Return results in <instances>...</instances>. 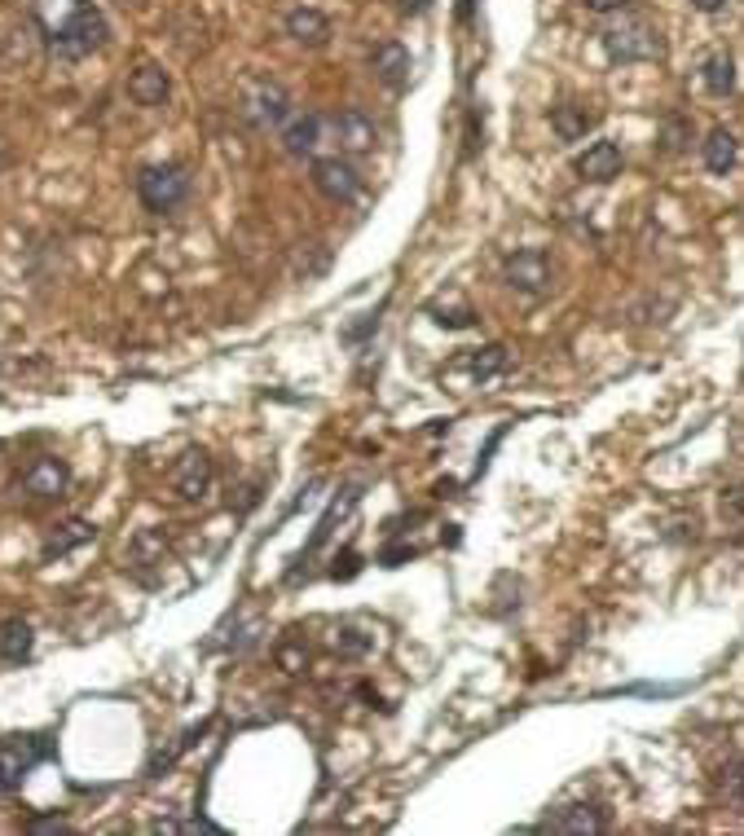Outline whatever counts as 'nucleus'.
Returning <instances> with one entry per match:
<instances>
[{
    "label": "nucleus",
    "mask_w": 744,
    "mask_h": 836,
    "mask_svg": "<svg viewBox=\"0 0 744 836\" xmlns=\"http://www.w3.org/2000/svg\"><path fill=\"white\" fill-rule=\"evenodd\" d=\"M331 647H336V656H366V652H371V639L358 634V630H340Z\"/></svg>",
    "instance_id": "nucleus-25"
},
{
    "label": "nucleus",
    "mask_w": 744,
    "mask_h": 836,
    "mask_svg": "<svg viewBox=\"0 0 744 836\" xmlns=\"http://www.w3.org/2000/svg\"><path fill=\"white\" fill-rule=\"evenodd\" d=\"M701 150H705V168L714 176H727L736 168V159H741V141H736L732 128H710V137H705Z\"/></svg>",
    "instance_id": "nucleus-17"
},
{
    "label": "nucleus",
    "mask_w": 744,
    "mask_h": 836,
    "mask_svg": "<svg viewBox=\"0 0 744 836\" xmlns=\"http://www.w3.org/2000/svg\"><path fill=\"white\" fill-rule=\"evenodd\" d=\"M137 194L146 203V212L163 216V212H177L185 199H190V172L181 163H163V168H146L137 176Z\"/></svg>",
    "instance_id": "nucleus-4"
},
{
    "label": "nucleus",
    "mask_w": 744,
    "mask_h": 836,
    "mask_svg": "<svg viewBox=\"0 0 744 836\" xmlns=\"http://www.w3.org/2000/svg\"><path fill=\"white\" fill-rule=\"evenodd\" d=\"M44 758H49L44 736H9V740H0V797L13 793Z\"/></svg>",
    "instance_id": "nucleus-5"
},
{
    "label": "nucleus",
    "mask_w": 744,
    "mask_h": 836,
    "mask_svg": "<svg viewBox=\"0 0 744 836\" xmlns=\"http://www.w3.org/2000/svg\"><path fill=\"white\" fill-rule=\"evenodd\" d=\"M396 9H401V13H410V9L418 13V9H423V0H396Z\"/></svg>",
    "instance_id": "nucleus-31"
},
{
    "label": "nucleus",
    "mask_w": 744,
    "mask_h": 836,
    "mask_svg": "<svg viewBox=\"0 0 744 836\" xmlns=\"http://www.w3.org/2000/svg\"><path fill=\"white\" fill-rule=\"evenodd\" d=\"M243 115L252 128L269 132V128H283L291 119V93L278 84V79H247L243 84Z\"/></svg>",
    "instance_id": "nucleus-3"
},
{
    "label": "nucleus",
    "mask_w": 744,
    "mask_h": 836,
    "mask_svg": "<svg viewBox=\"0 0 744 836\" xmlns=\"http://www.w3.org/2000/svg\"><path fill=\"white\" fill-rule=\"evenodd\" d=\"M463 366H467V375H471V379H480V384H485V379H493V375H502V371H507V349L489 344V349L471 353Z\"/></svg>",
    "instance_id": "nucleus-23"
},
{
    "label": "nucleus",
    "mask_w": 744,
    "mask_h": 836,
    "mask_svg": "<svg viewBox=\"0 0 744 836\" xmlns=\"http://www.w3.org/2000/svg\"><path fill=\"white\" fill-rule=\"evenodd\" d=\"M502 282H507L511 291L529 296V300H542V296L555 287V265H551L546 251H516V256H507V265H502Z\"/></svg>",
    "instance_id": "nucleus-6"
},
{
    "label": "nucleus",
    "mask_w": 744,
    "mask_h": 836,
    "mask_svg": "<svg viewBox=\"0 0 744 836\" xmlns=\"http://www.w3.org/2000/svg\"><path fill=\"white\" fill-rule=\"evenodd\" d=\"M66 484H71V471H66L62 458H35V462L22 471V493L35 497V502H53V497H62Z\"/></svg>",
    "instance_id": "nucleus-9"
},
{
    "label": "nucleus",
    "mask_w": 744,
    "mask_h": 836,
    "mask_svg": "<svg viewBox=\"0 0 744 836\" xmlns=\"http://www.w3.org/2000/svg\"><path fill=\"white\" fill-rule=\"evenodd\" d=\"M163 555H168V537L159 533V528H141L137 537H132V546H128V564H163Z\"/></svg>",
    "instance_id": "nucleus-22"
},
{
    "label": "nucleus",
    "mask_w": 744,
    "mask_h": 836,
    "mask_svg": "<svg viewBox=\"0 0 744 836\" xmlns=\"http://www.w3.org/2000/svg\"><path fill=\"white\" fill-rule=\"evenodd\" d=\"M604 49H608V57L621 62V66H630V62H657V57L666 53L661 31H657L644 13H621V18H613V22L604 26Z\"/></svg>",
    "instance_id": "nucleus-2"
},
{
    "label": "nucleus",
    "mask_w": 744,
    "mask_h": 836,
    "mask_svg": "<svg viewBox=\"0 0 744 836\" xmlns=\"http://www.w3.org/2000/svg\"><path fill=\"white\" fill-rule=\"evenodd\" d=\"M31 22L57 57H88L106 44V18L88 0H35Z\"/></svg>",
    "instance_id": "nucleus-1"
},
{
    "label": "nucleus",
    "mask_w": 744,
    "mask_h": 836,
    "mask_svg": "<svg viewBox=\"0 0 744 836\" xmlns=\"http://www.w3.org/2000/svg\"><path fill=\"white\" fill-rule=\"evenodd\" d=\"M318 141H322V119L309 110V115H291L287 124H283V150L291 154V159H309L313 150H318Z\"/></svg>",
    "instance_id": "nucleus-14"
},
{
    "label": "nucleus",
    "mask_w": 744,
    "mask_h": 836,
    "mask_svg": "<svg viewBox=\"0 0 744 836\" xmlns=\"http://www.w3.org/2000/svg\"><path fill=\"white\" fill-rule=\"evenodd\" d=\"M4 163H9V150H4V141H0V168H4Z\"/></svg>",
    "instance_id": "nucleus-32"
},
{
    "label": "nucleus",
    "mask_w": 744,
    "mask_h": 836,
    "mask_svg": "<svg viewBox=\"0 0 744 836\" xmlns=\"http://www.w3.org/2000/svg\"><path fill=\"white\" fill-rule=\"evenodd\" d=\"M212 458L203 453V449H190L177 467H172V489H177V497H185V502H203L208 493H212Z\"/></svg>",
    "instance_id": "nucleus-8"
},
{
    "label": "nucleus",
    "mask_w": 744,
    "mask_h": 836,
    "mask_svg": "<svg viewBox=\"0 0 744 836\" xmlns=\"http://www.w3.org/2000/svg\"><path fill=\"white\" fill-rule=\"evenodd\" d=\"M371 71L383 88L401 93V88L410 84V53H405L396 40H383V44H374L371 49Z\"/></svg>",
    "instance_id": "nucleus-11"
},
{
    "label": "nucleus",
    "mask_w": 744,
    "mask_h": 836,
    "mask_svg": "<svg viewBox=\"0 0 744 836\" xmlns=\"http://www.w3.org/2000/svg\"><path fill=\"white\" fill-rule=\"evenodd\" d=\"M701 79H705V88H710L714 97H727V93L736 88V62H732V53H714V57H705Z\"/></svg>",
    "instance_id": "nucleus-21"
},
{
    "label": "nucleus",
    "mask_w": 744,
    "mask_h": 836,
    "mask_svg": "<svg viewBox=\"0 0 744 836\" xmlns=\"http://www.w3.org/2000/svg\"><path fill=\"white\" fill-rule=\"evenodd\" d=\"M692 4H697V9H701V13H719V9H723V4H727V0H692Z\"/></svg>",
    "instance_id": "nucleus-30"
},
{
    "label": "nucleus",
    "mask_w": 744,
    "mask_h": 836,
    "mask_svg": "<svg viewBox=\"0 0 744 836\" xmlns=\"http://www.w3.org/2000/svg\"><path fill=\"white\" fill-rule=\"evenodd\" d=\"M97 537V528H93V519H66V524H57L49 537H44V546H40V555H44V564H53L57 555H71L75 546H84V542H93Z\"/></svg>",
    "instance_id": "nucleus-15"
},
{
    "label": "nucleus",
    "mask_w": 744,
    "mask_h": 836,
    "mask_svg": "<svg viewBox=\"0 0 744 836\" xmlns=\"http://www.w3.org/2000/svg\"><path fill=\"white\" fill-rule=\"evenodd\" d=\"M287 35L291 40H300V44H327V35H331V22H327V13H318V9H309V4H300V9H291L287 13Z\"/></svg>",
    "instance_id": "nucleus-18"
},
{
    "label": "nucleus",
    "mask_w": 744,
    "mask_h": 836,
    "mask_svg": "<svg viewBox=\"0 0 744 836\" xmlns=\"http://www.w3.org/2000/svg\"><path fill=\"white\" fill-rule=\"evenodd\" d=\"M538 833H560V836H599L608 833V815L599 806H564L555 815H546L538 824Z\"/></svg>",
    "instance_id": "nucleus-10"
},
{
    "label": "nucleus",
    "mask_w": 744,
    "mask_h": 836,
    "mask_svg": "<svg viewBox=\"0 0 744 836\" xmlns=\"http://www.w3.org/2000/svg\"><path fill=\"white\" fill-rule=\"evenodd\" d=\"M31 643H35V634H31V625H26V621L9 617V621L0 625V656H4L9 665L26 661V656H31Z\"/></svg>",
    "instance_id": "nucleus-20"
},
{
    "label": "nucleus",
    "mask_w": 744,
    "mask_h": 836,
    "mask_svg": "<svg viewBox=\"0 0 744 836\" xmlns=\"http://www.w3.org/2000/svg\"><path fill=\"white\" fill-rule=\"evenodd\" d=\"M551 128H555V137H560V141H582V137L595 128V110L564 101V106H555V110H551Z\"/></svg>",
    "instance_id": "nucleus-19"
},
{
    "label": "nucleus",
    "mask_w": 744,
    "mask_h": 836,
    "mask_svg": "<svg viewBox=\"0 0 744 836\" xmlns=\"http://www.w3.org/2000/svg\"><path fill=\"white\" fill-rule=\"evenodd\" d=\"M683 137H688V124H683V119H670V124H666V150H683Z\"/></svg>",
    "instance_id": "nucleus-27"
},
{
    "label": "nucleus",
    "mask_w": 744,
    "mask_h": 836,
    "mask_svg": "<svg viewBox=\"0 0 744 836\" xmlns=\"http://www.w3.org/2000/svg\"><path fill=\"white\" fill-rule=\"evenodd\" d=\"M723 789H727V797H736V802H744V758H741V762H732V767H727V775H723Z\"/></svg>",
    "instance_id": "nucleus-26"
},
{
    "label": "nucleus",
    "mask_w": 744,
    "mask_h": 836,
    "mask_svg": "<svg viewBox=\"0 0 744 836\" xmlns=\"http://www.w3.org/2000/svg\"><path fill=\"white\" fill-rule=\"evenodd\" d=\"M582 4H586L591 13H621L630 0H582Z\"/></svg>",
    "instance_id": "nucleus-28"
},
{
    "label": "nucleus",
    "mask_w": 744,
    "mask_h": 836,
    "mask_svg": "<svg viewBox=\"0 0 744 836\" xmlns=\"http://www.w3.org/2000/svg\"><path fill=\"white\" fill-rule=\"evenodd\" d=\"M336 137H340L344 150L366 154V150H374V141H379V128H374V119L362 106H344V110L336 115Z\"/></svg>",
    "instance_id": "nucleus-12"
},
{
    "label": "nucleus",
    "mask_w": 744,
    "mask_h": 836,
    "mask_svg": "<svg viewBox=\"0 0 744 836\" xmlns=\"http://www.w3.org/2000/svg\"><path fill=\"white\" fill-rule=\"evenodd\" d=\"M26 833H66V824L62 819H31Z\"/></svg>",
    "instance_id": "nucleus-29"
},
{
    "label": "nucleus",
    "mask_w": 744,
    "mask_h": 836,
    "mask_svg": "<svg viewBox=\"0 0 744 836\" xmlns=\"http://www.w3.org/2000/svg\"><path fill=\"white\" fill-rule=\"evenodd\" d=\"M274 656H278V665H283L287 674H305V669H309V647H305L300 639H283Z\"/></svg>",
    "instance_id": "nucleus-24"
},
{
    "label": "nucleus",
    "mask_w": 744,
    "mask_h": 836,
    "mask_svg": "<svg viewBox=\"0 0 744 836\" xmlns=\"http://www.w3.org/2000/svg\"><path fill=\"white\" fill-rule=\"evenodd\" d=\"M617 172H621V146L617 141H595V146H586V154H577V176L582 181L604 185Z\"/></svg>",
    "instance_id": "nucleus-13"
},
{
    "label": "nucleus",
    "mask_w": 744,
    "mask_h": 836,
    "mask_svg": "<svg viewBox=\"0 0 744 836\" xmlns=\"http://www.w3.org/2000/svg\"><path fill=\"white\" fill-rule=\"evenodd\" d=\"M168 93H172V84H168V75H163L159 66H137V71L128 75V97H132L137 106H163Z\"/></svg>",
    "instance_id": "nucleus-16"
},
{
    "label": "nucleus",
    "mask_w": 744,
    "mask_h": 836,
    "mask_svg": "<svg viewBox=\"0 0 744 836\" xmlns=\"http://www.w3.org/2000/svg\"><path fill=\"white\" fill-rule=\"evenodd\" d=\"M313 190L331 203H353L362 194V172L349 159H313Z\"/></svg>",
    "instance_id": "nucleus-7"
}]
</instances>
